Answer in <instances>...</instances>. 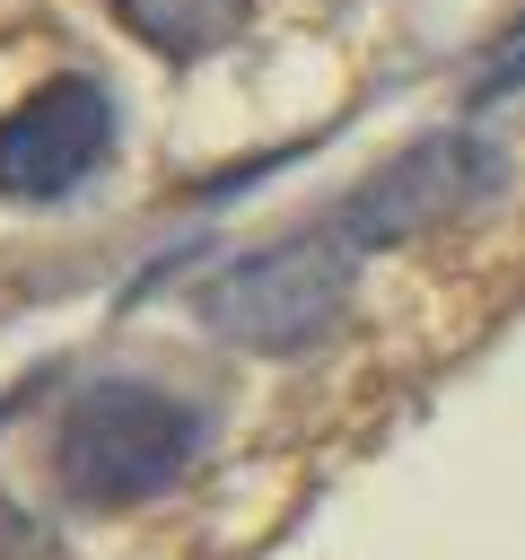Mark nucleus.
<instances>
[{
    "label": "nucleus",
    "mask_w": 525,
    "mask_h": 560,
    "mask_svg": "<svg viewBox=\"0 0 525 560\" xmlns=\"http://www.w3.org/2000/svg\"><path fill=\"white\" fill-rule=\"evenodd\" d=\"M105 158H114V88L88 70H61L0 114V201H61Z\"/></svg>",
    "instance_id": "obj_3"
},
{
    "label": "nucleus",
    "mask_w": 525,
    "mask_h": 560,
    "mask_svg": "<svg viewBox=\"0 0 525 560\" xmlns=\"http://www.w3.org/2000/svg\"><path fill=\"white\" fill-rule=\"evenodd\" d=\"M192 455H201V411L140 376L88 385L52 438V464H61L70 499H88V508H140V499L175 490Z\"/></svg>",
    "instance_id": "obj_1"
},
{
    "label": "nucleus",
    "mask_w": 525,
    "mask_h": 560,
    "mask_svg": "<svg viewBox=\"0 0 525 560\" xmlns=\"http://www.w3.org/2000/svg\"><path fill=\"white\" fill-rule=\"evenodd\" d=\"M490 184H499V149H481L472 131H438V140L402 149L385 175H368V184L341 201V228L376 254V245H394V236H420V228L472 210Z\"/></svg>",
    "instance_id": "obj_4"
},
{
    "label": "nucleus",
    "mask_w": 525,
    "mask_h": 560,
    "mask_svg": "<svg viewBox=\"0 0 525 560\" xmlns=\"http://www.w3.org/2000/svg\"><path fill=\"white\" fill-rule=\"evenodd\" d=\"M359 254H368V245H359V236L341 228V210H332V219H315V228H298V236H280V245H254V254H236L228 271H210V280H201V315H210L228 341H245V350H306V341L341 315Z\"/></svg>",
    "instance_id": "obj_2"
},
{
    "label": "nucleus",
    "mask_w": 525,
    "mask_h": 560,
    "mask_svg": "<svg viewBox=\"0 0 525 560\" xmlns=\"http://www.w3.org/2000/svg\"><path fill=\"white\" fill-rule=\"evenodd\" d=\"M114 18H122L140 44L192 61V52H210V44H228V35L245 26V0H114Z\"/></svg>",
    "instance_id": "obj_5"
}]
</instances>
